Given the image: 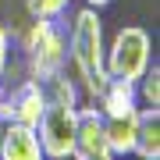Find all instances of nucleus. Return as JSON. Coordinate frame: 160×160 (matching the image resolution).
<instances>
[{
  "label": "nucleus",
  "instance_id": "obj_1",
  "mask_svg": "<svg viewBox=\"0 0 160 160\" xmlns=\"http://www.w3.org/2000/svg\"><path fill=\"white\" fill-rule=\"evenodd\" d=\"M103 25H100V14L92 7H82L75 11L71 18V32H68V57H71V68H75V86L86 89V96L96 103L100 92L107 89L110 75H107V64H103Z\"/></svg>",
  "mask_w": 160,
  "mask_h": 160
},
{
  "label": "nucleus",
  "instance_id": "obj_2",
  "mask_svg": "<svg viewBox=\"0 0 160 160\" xmlns=\"http://www.w3.org/2000/svg\"><path fill=\"white\" fill-rule=\"evenodd\" d=\"M22 46H25V61H29V78L36 82H50L68 64V39L53 18H32V25L22 36Z\"/></svg>",
  "mask_w": 160,
  "mask_h": 160
},
{
  "label": "nucleus",
  "instance_id": "obj_3",
  "mask_svg": "<svg viewBox=\"0 0 160 160\" xmlns=\"http://www.w3.org/2000/svg\"><path fill=\"white\" fill-rule=\"evenodd\" d=\"M149 57H153V43H149V32L139 29V25H125L110 50H103V64H107L110 78H125V82H139L142 71L149 68Z\"/></svg>",
  "mask_w": 160,
  "mask_h": 160
},
{
  "label": "nucleus",
  "instance_id": "obj_4",
  "mask_svg": "<svg viewBox=\"0 0 160 160\" xmlns=\"http://www.w3.org/2000/svg\"><path fill=\"white\" fill-rule=\"evenodd\" d=\"M75 132H78V107L46 100V110H43L39 125H36L43 157L46 160H68V157H75Z\"/></svg>",
  "mask_w": 160,
  "mask_h": 160
},
{
  "label": "nucleus",
  "instance_id": "obj_5",
  "mask_svg": "<svg viewBox=\"0 0 160 160\" xmlns=\"http://www.w3.org/2000/svg\"><path fill=\"white\" fill-rule=\"evenodd\" d=\"M46 110V86L36 78H25L11 96H4L0 103V121H18V125L36 128Z\"/></svg>",
  "mask_w": 160,
  "mask_h": 160
},
{
  "label": "nucleus",
  "instance_id": "obj_6",
  "mask_svg": "<svg viewBox=\"0 0 160 160\" xmlns=\"http://www.w3.org/2000/svg\"><path fill=\"white\" fill-rule=\"evenodd\" d=\"M0 160H46L36 128L18 125V121H4V128H0Z\"/></svg>",
  "mask_w": 160,
  "mask_h": 160
},
{
  "label": "nucleus",
  "instance_id": "obj_7",
  "mask_svg": "<svg viewBox=\"0 0 160 160\" xmlns=\"http://www.w3.org/2000/svg\"><path fill=\"white\" fill-rule=\"evenodd\" d=\"M107 149V128H103L100 107H78V132H75V160H89Z\"/></svg>",
  "mask_w": 160,
  "mask_h": 160
},
{
  "label": "nucleus",
  "instance_id": "obj_8",
  "mask_svg": "<svg viewBox=\"0 0 160 160\" xmlns=\"http://www.w3.org/2000/svg\"><path fill=\"white\" fill-rule=\"evenodd\" d=\"M132 110H139L135 82L110 78V82H107V89L100 92V114H103V118H121V114H132Z\"/></svg>",
  "mask_w": 160,
  "mask_h": 160
},
{
  "label": "nucleus",
  "instance_id": "obj_9",
  "mask_svg": "<svg viewBox=\"0 0 160 160\" xmlns=\"http://www.w3.org/2000/svg\"><path fill=\"white\" fill-rule=\"evenodd\" d=\"M103 128H107V149L114 157H128L135 149V132H139V110L121 118H103Z\"/></svg>",
  "mask_w": 160,
  "mask_h": 160
},
{
  "label": "nucleus",
  "instance_id": "obj_10",
  "mask_svg": "<svg viewBox=\"0 0 160 160\" xmlns=\"http://www.w3.org/2000/svg\"><path fill=\"white\" fill-rule=\"evenodd\" d=\"M132 153L142 160H160V107L139 110V132H135V149Z\"/></svg>",
  "mask_w": 160,
  "mask_h": 160
},
{
  "label": "nucleus",
  "instance_id": "obj_11",
  "mask_svg": "<svg viewBox=\"0 0 160 160\" xmlns=\"http://www.w3.org/2000/svg\"><path fill=\"white\" fill-rule=\"evenodd\" d=\"M46 86V100L53 103H71V107H78V86H75V78H68V75H53L50 82H43Z\"/></svg>",
  "mask_w": 160,
  "mask_h": 160
},
{
  "label": "nucleus",
  "instance_id": "obj_12",
  "mask_svg": "<svg viewBox=\"0 0 160 160\" xmlns=\"http://www.w3.org/2000/svg\"><path fill=\"white\" fill-rule=\"evenodd\" d=\"M135 92H139V100L146 107H160V68L157 64L142 71V78L135 82Z\"/></svg>",
  "mask_w": 160,
  "mask_h": 160
},
{
  "label": "nucleus",
  "instance_id": "obj_13",
  "mask_svg": "<svg viewBox=\"0 0 160 160\" xmlns=\"http://www.w3.org/2000/svg\"><path fill=\"white\" fill-rule=\"evenodd\" d=\"M29 14L32 18H61L64 7H68V0H29Z\"/></svg>",
  "mask_w": 160,
  "mask_h": 160
},
{
  "label": "nucleus",
  "instance_id": "obj_14",
  "mask_svg": "<svg viewBox=\"0 0 160 160\" xmlns=\"http://www.w3.org/2000/svg\"><path fill=\"white\" fill-rule=\"evenodd\" d=\"M7 53H11V36H7V29L0 25V75L7 71Z\"/></svg>",
  "mask_w": 160,
  "mask_h": 160
},
{
  "label": "nucleus",
  "instance_id": "obj_15",
  "mask_svg": "<svg viewBox=\"0 0 160 160\" xmlns=\"http://www.w3.org/2000/svg\"><path fill=\"white\" fill-rule=\"evenodd\" d=\"M110 0H86V7H92V11H100V7H107Z\"/></svg>",
  "mask_w": 160,
  "mask_h": 160
},
{
  "label": "nucleus",
  "instance_id": "obj_16",
  "mask_svg": "<svg viewBox=\"0 0 160 160\" xmlns=\"http://www.w3.org/2000/svg\"><path fill=\"white\" fill-rule=\"evenodd\" d=\"M89 160H118V157L110 153V149H103V153H96V157H89Z\"/></svg>",
  "mask_w": 160,
  "mask_h": 160
},
{
  "label": "nucleus",
  "instance_id": "obj_17",
  "mask_svg": "<svg viewBox=\"0 0 160 160\" xmlns=\"http://www.w3.org/2000/svg\"><path fill=\"white\" fill-rule=\"evenodd\" d=\"M0 103H4V89H0Z\"/></svg>",
  "mask_w": 160,
  "mask_h": 160
},
{
  "label": "nucleus",
  "instance_id": "obj_18",
  "mask_svg": "<svg viewBox=\"0 0 160 160\" xmlns=\"http://www.w3.org/2000/svg\"><path fill=\"white\" fill-rule=\"evenodd\" d=\"M0 128H4V121H0Z\"/></svg>",
  "mask_w": 160,
  "mask_h": 160
}]
</instances>
